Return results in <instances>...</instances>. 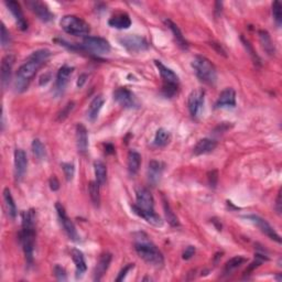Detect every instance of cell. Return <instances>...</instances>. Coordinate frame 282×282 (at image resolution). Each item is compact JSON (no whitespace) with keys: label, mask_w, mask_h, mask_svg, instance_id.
I'll return each instance as SVG.
<instances>
[{"label":"cell","mask_w":282,"mask_h":282,"mask_svg":"<svg viewBox=\"0 0 282 282\" xmlns=\"http://www.w3.org/2000/svg\"><path fill=\"white\" fill-rule=\"evenodd\" d=\"M51 52L50 50L42 49L37 50L35 52L32 53L26 63H23L20 68H19L16 79H15V88L17 92L22 93L29 86L32 78L35 76L37 70L43 65L46 61L50 59Z\"/></svg>","instance_id":"6da1fadb"},{"label":"cell","mask_w":282,"mask_h":282,"mask_svg":"<svg viewBox=\"0 0 282 282\" xmlns=\"http://www.w3.org/2000/svg\"><path fill=\"white\" fill-rule=\"evenodd\" d=\"M21 232L20 243L22 245L23 252H25L26 261L28 266L34 264V253L35 244V211H26L21 214Z\"/></svg>","instance_id":"7a4b0ae2"},{"label":"cell","mask_w":282,"mask_h":282,"mask_svg":"<svg viewBox=\"0 0 282 282\" xmlns=\"http://www.w3.org/2000/svg\"><path fill=\"white\" fill-rule=\"evenodd\" d=\"M134 237L135 249L141 259L154 267H161L164 264L162 252L150 241L147 234L138 232L134 235Z\"/></svg>","instance_id":"3957f363"},{"label":"cell","mask_w":282,"mask_h":282,"mask_svg":"<svg viewBox=\"0 0 282 282\" xmlns=\"http://www.w3.org/2000/svg\"><path fill=\"white\" fill-rule=\"evenodd\" d=\"M192 69L200 81L209 85H214L217 81V72L216 68L211 61L203 55H196L192 61Z\"/></svg>","instance_id":"277c9868"},{"label":"cell","mask_w":282,"mask_h":282,"mask_svg":"<svg viewBox=\"0 0 282 282\" xmlns=\"http://www.w3.org/2000/svg\"><path fill=\"white\" fill-rule=\"evenodd\" d=\"M157 69L159 70V73L161 75V78L163 81L162 86V93L166 97L171 98L177 93L178 88V76L173 72L171 69L167 68L162 62L156 60L154 61Z\"/></svg>","instance_id":"5b68a950"},{"label":"cell","mask_w":282,"mask_h":282,"mask_svg":"<svg viewBox=\"0 0 282 282\" xmlns=\"http://www.w3.org/2000/svg\"><path fill=\"white\" fill-rule=\"evenodd\" d=\"M60 26L68 35L75 36H84L89 34V25L83 19L73 15L64 16L60 21Z\"/></svg>","instance_id":"8992f818"},{"label":"cell","mask_w":282,"mask_h":282,"mask_svg":"<svg viewBox=\"0 0 282 282\" xmlns=\"http://www.w3.org/2000/svg\"><path fill=\"white\" fill-rule=\"evenodd\" d=\"M81 46L83 51L94 55L107 54L111 49L109 42L100 36H85Z\"/></svg>","instance_id":"52a82bcc"},{"label":"cell","mask_w":282,"mask_h":282,"mask_svg":"<svg viewBox=\"0 0 282 282\" xmlns=\"http://www.w3.org/2000/svg\"><path fill=\"white\" fill-rule=\"evenodd\" d=\"M131 210L154 212V200L151 192L145 187H138L136 190V203L131 205Z\"/></svg>","instance_id":"ba28073f"},{"label":"cell","mask_w":282,"mask_h":282,"mask_svg":"<svg viewBox=\"0 0 282 282\" xmlns=\"http://www.w3.org/2000/svg\"><path fill=\"white\" fill-rule=\"evenodd\" d=\"M114 100L121 107L128 108V109H137L140 107L138 98L127 87L117 88L114 92Z\"/></svg>","instance_id":"9c48e42d"},{"label":"cell","mask_w":282,"mask_h":282,"mask_svg":"<svg viewBox=\"0 0 282 282\" xmlns=\"http://www.w3.org/2000/svg\"><path fill=\"white\" fill-rule=\"evenodd\" d=\"M205 102V91L202 88H197L190 93L189 97H187V108L191 116L193 118H197L201 115L202 110H203Z\"/></svg>","instance_id":"30bf717a"},{"label":"cell","mask_w":282,"mask_h":282,"mask_svg":"<svg viewBox=\"0 0 282 282\" xmlns=\"http://www.w3.org/2000/svg\"><path fill=\"white\" fill-rule=\"evenodd\" d=\"M119 42L127 51H129V52L137 53V52H142V51L149 49L148 41L145 40L143 36H140L137 35H130L120 37Z\"/></svg>","instance_id":"8fae6325"},{"label":"cell","mask_w":282,"mask_h":282,"mask_svg":"<svg viewBox=\"0 0 282 282\" xmlns=\"http://www.w3.org/2000/svg\"><path fill=\"white\" fill-rule=\"evenodd\" d=\"M55 209H56V212H58L60 222H61V224H62L65 233L68 234L69 238L73 242H78L79 241V235L77 233L76 227H75L74 223L72 222V220H70V218L68 216L67 212H65V209L63 208V205L58 202V203L55 204Z\"/></svg>","instance_id":"7c38bea8"},{"label":"cell","mask_w":282,"mask_h":282,"mask_svg":"<svg viewBox=\"0 0 282 282\" xmlns=\"http://www.w3.org/2000/svg\"><path fill=\"white\" fill-rule=\"evenodd\" d=\"M245 217L247 219L250 220L251 223H253L256 225V226L259 228L262 233H264L265 235H267L268 237H269L270 239H272V241H275L277 243H281V238L278 234H277L276 230L274 229V227L271 226V225L267 222L266 219L264 218H261L260 216H258V215H247L245 216Z\"/></svg>","instance_id":"4fadbf2b"},{"label":"cell","mask_w":282,"mask_h":282,"mask_svg":"<svg viewBox=\"0 0 282 282\" xmlns=\"http://www.w3.org/2000/svg\"><path fill=\"white\" fill-rule=\"evenodd\" d=\"M15 176L17 181H21L25 176L28 168V158L25 150L17 149L15 151Z\"/></svg>","instance_id":"5bb4252c"},{"label":"cell","mask_w":282,"mask_h":282,"mask_svg":"<svg viewBox=\"0 0 282 282\" xmlns=\"http://www.w3.org/2000/svg\"><path fill=\"white\" fill-rule=\"evenodd\" d=\"M27 4L30 7L32 12H34L41 21L50 22L54 19V15L50 11V9L48 8V6H46L45 3L41 2V1H36L35 0V1H28Z\"/></svg>","instance_id":"9a60e30c"},{"label":"cell","mask_w":282,"mask_h":282,"mask_svg":"<svg viewBox=\"0 0 282 282\" xmlns=\"http://www.w3.org/2000/svg\"><path fill=\"white\" fill-rule=\"evenodd\" d=\"M4 3H6L7 8L12 13V16L13 18H15L19 29H20L21 31L28 30V22L26 20L25 15H23L20 4H19L17 1H15V0H9V1H6Z\"/></svg>","instance_id":"2e32d148"},{"label":"cell","mask_w":282,"mask_h":282,"mask_svg":"<svg viewBox=\"0 0 282 282\" xmlns=\"http://www.w3.org/2000/svg\"><path fill=\"white\" fill-rule=\"evenodd\" d=\"M236 106V92L232 87L225 88L219 94L218 100L216 102V108H234Z\"/></svg>","instance_id":"e0dca14e"},{"label":"cell","mask_w":282,"mask_h":282,"mask_svg":"<svg viewBox=\"0 0 282 282\" xmlns=\"http://www.w3.org/2000/svg\"><path fill=\"white\" fill-rule=\"evenodd\" d=\"M15 61L16 58L12 54H7L6 56H3L1 61V84L4 88L9 85V82L11 79L12 68L15 65Z\"/></svg>","instance_id":"ac0fdd59"},{"label":"cell","mask_w":282,"mask_h":282,"mask_svg":"<svg viewBox=\"0 0 282 282\" xmlns=\"http://www.w3.org/2000/svg\"><path fill=\"white\" fill-rule=\"evenodd\" d=\"M73 72L74 68H70L69 65H63V67L59 70L58 74H56V84H55V88L59 93L64 92L69 81L70 79V77H72Z\"/></svg>","instance_id":"d6986e66"},{"label":"cell","mask_w":282,"mask_h":282,"mask_svg":"<svg viewBox=\"0 0 282 282\" xmlns=\"http://www.w3.org/2000/svg\"><path fill=\"white\" fill-rule=\"evenodd\" d=\"M75 138H76V147L79 154H86L88 150V134L86 127L78 124L75 130Z\"/></svg>","instance_id":"ffe728a7"},{"label":"cell","mask_w":282,"mask_h":282,"mask_svg":"<svg viewBox=\"0 0 282 282\" xmlns=\"http://www.w3.org/2000/svg\"><path fill=\"white\" fill-rule=\"evenodd\" d=\"M163 170L164 164L162 162L156 161V160H152V161L149 162L148 180L152 186H156L160 182V180H161Z\"/></svg>","instance_id":"44dd1931"},{"label":"cell","mask_w":282,"mask_h":282,"mask_svg":"<svg viewBox=\"0 0 282 282\" xmlns=\"http://www.w3.org/2000/svg\"><path fill=\"white\" fill-rule=\"evenodd\" d=\"M112 256L111 253H103L100 257V260H98L95 270H94V280L95 281H101L103 279V277L105 276L106 271L109 268V265L111 262Z\"/></svg>","instance_id":"7402d4cb"},{"label":"cell","mask_w":282,"mask_h":282,"mask_svg":"<svg viewBox=\"0 0 282 282\" xmlns=\"http://www.w3.org/2000/svg\"><path fill=\"white\" fill-rule=\"evenodd\" d=\"M217 147V141L210 138H203L197 141L195 147L193 148V153L195 156H202V154H208L213 152Z\"/></svg>","instance_id":"603a6c76"},{"label":"cell","mask_w":282,"mask_h":282,"mask_svg":"<svg viewBox=\"0 0 282 282\" xmlns=\"http://www.w3.org/2000/svg\"><path fill=\"white\" fill-rule=\"evenodd\" d=\"M70 256H72V259L75 264V270H76V278L79 279L82 278L87 270L85 257H84L83 252L79 250V249H72L70 251Z\"/></svg>","instance_id":"cb8c5ba5"},{"label":"cell","mask_w":282,"mask_h":282,"mask_svg":"<svg viewBox=\"0 0 282 282\" xmlns=\"http://www.w3.org/2000/svg\"><path fill=\"white\" fill-rule=\"evenodd\" d=\"M108 25L111 28H115V29L126 30L129 29L131 26V19L129 15H127L125 12H121L118 13V15L112 16L109 20H108Z\"/></svg>","instance_id":"d4e9b609"},{"label":"cell","mask_w":282,"mask_h":282,"mask_svg":"<svg viewBox=\"0 0 282 282\" xmlns=\"http://www.w3.org/2000/svg\"><path fill=\"white\" fill-rule=\"evenodd\" d=\"M105 104V98L103 95H98L94 97V100L91 102L87 109V119L89 121H95L98 117V114L102 110L103 106Z\"/></svg>","instance_id":"484cf974"},{"label":"cell","mask_w":282,"mask_h":282,"mask_svg":"<svg viewBox=\"0 0 282 282\" xmlns=\"http://www.w3.org/2000/svg\"><path fill=\"white\" fill-rule=\"evenodd\" d=\"M164 23H166V26L172 31L177 45L183 50L189 49V44H187V41L184 39V36H183L180 28H178L173 21L169 20V19H166V20H164Z\"/></svg>","instance_id":"4316f807"},{"label":"cell","mask_w":282,"mask_h":282,"mask_svg":"<svg viewBox=\"0 0 282 282\" xmlns=\"http://www.w3.org/2000/svg\"><path fill=\"white\" fill-rule=\"evenodd\" d=\"M3 201H4V206H6L8 216L11 219H15L17 217L18 211H17L15 201H13V197L11 195V192L8 189V187H6V189L3 190Z\"/></svg>","instance_id":"83f0119b"},{"label":"cell","mask_w":282,"mask_h":282,"mask_svg":"<svg viewBox=\"0 0 282 282\" xmlns=\"http://www.w3.org/2000/svg\"><path fill=\"white\" fill-rule=\"evenodd\" d=\"M94 171H95L96 182L100 184V186H104L107 181L106 164L103 161H101V160H96V161L94 162Z\"/></svg>","instance_id":"f1b7e54d"},{"label":"cell","mask_w":282,"mask_h":282,"mask_svg":"<svg viewBox=\"0 0 282 282\" xmlns=\"http://www.w3.org/2000/svg\"><path fill=\"white\" fill-rule=\"evenodd\" d=\"M133 212L136 215H138L139 217L147 220L149 224L153 225V226L161 227L163 225V220L156 212H141V211H133Z\"/></svg>","instance_id":"f546056e"},{"label":"cell","mask_w":282,"mask_h":282,"mask_svg":"<svg viewBox=\"0 0 282 282\" xmlns=\"http://www.w3.org/2000/svg\"><path fill=\"white\" fill-rule=\"evenodd\" d=\"M246 261H247V259H246L245 257H243V256H235V257H233L232 259L228 260L226 262V265H225V267H224V271H223L224 276L232 275L235 270L238 269V268L241 267L242 265L245 264Z\"/></svg>","instance_id":"4dcf8cb0"},{"label":"cell","mask_w":282,"mask_h":282,"mask_svg":"<svg viewBox=\"0 0 282 282\" xmlns=\"http://www.w3.org/2000/svg\"><path fill=\"white\" fill-rule=\"evenodd\" d=\"M141 166V156L135 150H131L128 153V171L130 175H136L139 171Z\"/></svg>","instance_id":"1f68e13d"},{"label":"cell","mask_w":282,"mask_h":282,"mask_svg":"<svg viewBox=\"0 0 282 282\" xmlns=\"http://www.w3.org/2000/svg\"><path fill=\"white\" fill-rule=\"evenodd\" d=\"M259 37H260V43L262 45V48H264V50L266 51V53L268 55H274L276 50H275V46H274V43H272V40H271L269 34H268L267 31L261 30L259 31Z\"/></svg>","instance_id":"d6a6232c"},{"label":"cell","mask_w":282,"mask_h":282,"mask_svg":"<svg viewBox=\"0 0 282 282\" xmlns=\"http://www.w3.org/2000/svg\"><path fill=\"white\" fill-rule=\"evenodd\" d=\"M88 193L91 197L92 203L98 208L101 204V191H100V184L96 181H91L88 183Z\"/></svg>","instance_id":"836d02e7"},{"label":"cell","mask_w":282,"mask_h":282,"mask_svg":"<svg viewBox=\"0 0 282 282\" xmlns=\"http://www.w3.org/2000/svg\"><path fill=\"white\" fill-rule=\"evenodd\" d=\"M171 139V135L167 129L164 128H159L156 133V136H154V140L153 143L157 147H164L167 145L169 142H170Z\"/></svg>","instance_id":"e575fe53"},{"label":"cell","mask_w":282,"mask_h":282,"mask_svg":"<svg viewBox=\"0 0 282 282\" xmlns=\"http://www.w3.org/2000/svg\"><path fill=\"white\" fill-rule=\"evenodd\" d=\"M163 209H164V214H166V218L168 220V223L170 224L172 227L180 226V222H178L177 216L175 214V212L172 211L169 202L164 199H163Z\"/></svg>","instance_id":"d590c367"},{"label":"cell","mask_w":282,"mask_h":282,"mask_svg":"<svg viewBox=\"0 0 282 282\" xmlns=\"http://www.w3.org/2000/svg\"><path fill=\"white\" fill-rule=\"evenodd\" d=\"M32 152H34V156L37 159V160H43L46 156V151H45V147L44 144L41 142V140L39 139H35L32 141Z\"/></svg>","instance_id":"8d00e7d4"},{"label":"cell","mask_w":282,"mask_h":282,"mask_svg":"<svg viewBox=\"0 0 282 282\" xmlns=\"http://www.w3.org/2000/svg\"><path fill=\"white\" fill-rule=\"evenodd\" d=\"M0 41H1L2 48H8L11 42L10 34H9L6 26H4L2 22H1V25H0Z\"/></svg>","instance_id":"74e56055"},{"label":"cell","mask_w":282,"mask_h":282,"mask_svg":"<svg viewBox=\"0 0 282 282\" xmlns=\"http://www.w3.org/2000/svg\"><path fill=\"white\" fill-rule=\"evenodd\" d=\"M272 16H274L276 25L280 27L282 23V6L279 1L272 3Z\"/></svg>","instance_id":"f35d334b"},{"label":"cell","mask_w":282,"mask_h":282,"mask_svg":"<svg viewBox=\"0 0 282 282\" xmlns=\"http://www.w3.org/2000/svg\"><path fill=\"white\" fill-rule=\"evenodd\" d=\"M61 167L63 169V172H64V176L65 178H67V181L70 182L73 180V177L75 176V166L74 163L72 162H63L61 164Z\"/></svg>","instance_id":"ab89813d"},{"label":"cell","mask_w":282,"mask_h":282,"mask_svg":"<svg viewBox=\"0 0 282 282\" xmlns=\"http://www.w3.org/2000/svg\"><path fill=\"white\" fill-rule=\"evenodd\" d=\"M242 41H243L244 45H245V48H246V50H247V52H249V55H250L251 58H252V60L255 61V63H260V59H259V56H258V55L256 54L255 51H253L251 44L249 43V41L244 39V36H242Z\"/></svg>","instance_id":"60d3db41"},{"label":"cell","mask_w":282,"mask_h":282,"mask_svg":"<svg viewBox=\"0 0 282 282\" xmlns=\"http://www.w3.org/2000/svg\"><path fill=\"white\" fill-rule=\"evenodd\" d=\"M54 276L59 281H67L68 280L67 271H65L63 267H61L59 265H56L54 267Z\"/></svg>","instance_id":"b9f144b4"},{"label":"cell","mask_w":282,"mask_h":282,"mask_svg":"<svg viewBox=\"0 0 282 282\" xmlns=\"http://www.w3.org/2000/svg\"><path fill=\"white\" fill-rule=\"evenodd\" d=\"M73 108H74V103H73V102L69 103V104L64 107V109L60 112V115H59V119H60V120H63V119L67 118V117L69 116L70 112L72 111Z\"/></svg>","instance_id":"7bdbcfd3"},{"label":"cell","mask_w":282,"mask_h":282,"mask_svg":"<svg viewBox=\"0 0 282 282\" xmlns=\"http://www.w3.org/2000/svg\"><path fill=\"white\" fill-rule=\"evenodd\" d=\"M135 268V265L134 264H129V265H127L123 270H121L120 272H119V275H118V277H117L116 278V281H123L125 278H126V276H127V274H128V272L131 270V269H134Z\"/></svg>","instance_id":"ee69618b"},{"label":"cell","mask_w":282,"mask_h":282,"mask_svg":"<svg viewBox=\"0 0 282 282\" xmlns=\"http://www.w3.org/2000/svg\"><path fill=\"white\" fill-rule=\"evenodd\" d=\"M194 253H195V247L194 246H189V247L185 248L184 251H183L182 258L184 260H189V259H191L192 257L194 256Z\"/></svg>","instance_id":"f6af8a7d"},{"label":"cell","mask_w":282,"mask_h":282,"mask_svg":"<svg viewBox=\"0 0 282 282\" xmlns=\"http://www.w3.org/2000/svg\"><path fill=\"white\" fill-rule=\"evenodd\" d=\"M217 178H218V175L217 171H212L209 173V182L210 185L215 187L216 184H217Z\"/></svg>","instance_id":"bcb514c9"},{"label":"cell","mask_w":282,"mask_h":282,"mask_svg":"<svg viewBox=\"0 0 282 282\" xmlns=\"http://www.w3.org/2000/svg\"><path fill=\"white\" fill-rule=\"evenodd\" d=\"M49 184H50V189L52 191H58L60 189V182L58 178H56L55 176H52L50 178L49 181Z\"/></svg>","instance_id":"7dc6e473"},{"label":"cell","mask_w":282,"mask_h":282,"mask_svg":"<svg viewBox=\"0 0 282 282\" xmlns=\"http://www.w3.org/2000/svg\"><path fill=\"white\" fill-rule=\"evenodd\" d=\"M276 210H277V212H278V214L281 213V192H279V193H278V197H277Z\"/></svg>","instance_id":"c3c4849f"},{"label":"cell","mask_w":282,"mask_h":282,"mask_svg":"<svg viewBox=\"0 0 282 282\" xmlns=\"http://www.w3.org/2000/svg\"><path fill=\"white\" fill-rule=\"evenodd\" d=\"M86 75L85 74H83V75H81V76L78 77V81H77V86L78 87H82L84 84H85V82H86Z\"/></svg>","instance_id":"681fc988"}]
</instances>
